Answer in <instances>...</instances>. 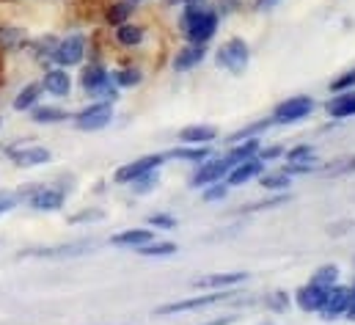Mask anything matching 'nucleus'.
Returning <instances> with one entry per match:
<instances>
[{
    "mask_svg": "<svg viewBox=\"0 0 355 325\" xmlns=\"http://www.w3.org/2000/svg\"><path fill=\"white\" fill-rule=\"evenodd\" d=\"M102 218H105V212L89 210V212H78V215H72L69 221H72V224H91V221H102Z\"/></svg>",
    "mask_w": 355,
    "mask_h": 325,
    "instance_id": "42",
    "label": "nucleus"
},
{
    "mask_svg": "<svg viewBox=\"0 0 355 325\" xmlns=\"http://www.w3.org/2000/svg\"><path fill=\"white\" fill-rule=\"evenodd\" d=\"M345 317L355 323V284L350 287V306H347V315H345Z\"/></svg>",
    "mask_w": 355,
    "mask_h": 325,
    "instance_id": "47",
    "label": "nucleus"
},
{
    "mask_svg": "<svg viewBox=\"0 0 355 325\" xmlns=\"http://www.w3.org/2000/svg\"><path fill=\"white\" fill-rule=\"evenodd\" d=\"M267 303H270V309H275V312H284V309L289 306V298H286L284 292H272Z\"/></svg>",
    "mask_w": 355,
    "mask_h": 325,
    "instance_id": "44",
    "label": "nucleus"
},
{
    "mask_svg": "<svg viewBox=\"0 0 355 325\" xmlns=\"http://www.w3.org/2000/svg\"><path fill=\"white\" fill-rule=\"evenodd\" d=\"M157 185H160V171H149V174H144V176H138V179H132V182H130L132 193H138V196L152 193Z\"/></svg>",
    "mask_w": 355,
    "mask_h": 325,
    "instance_id": "33",
    "label": "nucleus"
},
{
    "mask_svg": "<svg viewBox=\"0 0 355 325\" xmlns=\"http://www.w3.org/2000/svg\"><path fill=\"white\" fill-rule=\"evenodd\" d=\"M204 58H207V44H184L182 50H177L171 67H174V72H190V69H196Z\"/></svg>",
    "mask_w": 355,
    "mask_h": 325,
    "instance_id": "18",
    "label": "nucleus"
},
{
    "mask_svg": "<svg viewBox=\"0 0 355 325\" xmlns=\"http://www.w3.org/2000/svg\"><path fill=\"white\" fill-rule=\"evenodd\" d=\"M347 306H350V287L336 284V287L328 290L325 303H322V309H320V317H322V320H339V317L347 315Z\"/></svg>",
    "mask_w": 355,
    "mask_h": 325,
    "instance_id": "12",
    "label": "nucleus"
},
{
    "mask_svg": "<svg viewBox=\"0 0 355 325\" xmlns=\"http://www.w3.org/2000/svg\"><path fill=\"white\" fill-rule=\"evenodd\" d=\"M166 158L168 160H182V162L198 165V162H204L207 158H212V149L209 147H184V144H179L171 152H166Z\"/></svg>",
    "mask_w": 355,
    "mask_h": 325,
    "instance_id": "23",
    "label": "nucleus"
},
{
    "mask_svg": "<svg viewBox=\"0 0 355 325\" xmlns=\"http://www.w3.org/2000/svg\"><path fill=\"white\" fill-rule=\"evenodd\" d=\"M110 81L116 83L119 91L121 88H135V85H141V81H144V72L138 67H121V69H113L110 72Z\"/></svg>",
    "mask_w": 355,
    "mask_h": 325,
    "instance_id": "27",
    "label": "nucleus"
},
{
    "mask_svg": "<svg viewBox=\"0 0 355 325\" xmlns=\"http://www.w3.org/2000/svg\"><path fill=\"white\" fill-rule=\"evenodd\" d=\"M177 3H184V0H166V6H177Z\"/></svg>",
    "mask_w": 355,
    "mask_h": 325,
    "instance_id": "49",
    "label": "nucleus"
},
{
    "mask_svg": "<svg viewBox=\"0 0 355 325\" xmlns=\"http://www.w3.org/2000/svg\"><path fill=\"white\" fill-rule=\"evenodd\" d=\"M80 85H83V91L91 94L94 99H99V102H116L119 99V88H116V83L110 81V72L99 64V61H91L89 67H83V72H80Z\"/></svg>",
    "mask_w": 355,
    "mask_h": 325,
    "instance_id": "3",
    "label": "nucleus"
},
{
    "mask_svg": "<svg viewBox=\"0 0 355 325\" xmlns=\"http://www.w3.org/2000/svg\"><path fill=\"white\" fill-rule=\"evenodd\" d=\"M0 127H3V116H0Z\"/></svg>",
    "mask_w": 355,
    "mask_h": 325,
    "instance_id": "52",
    "label": "nucleus"
},
{
    "mask_svg": "<svg viewBox=\"0 0 355 325\" xmlns=\"http://www.w3.org/2000/svg\"><path fill=\"white\" fill-rule=\"evenodd\" d=\"M72 122H75V127H78L80 133L105 130V127H110V122H113V105H110V102H99V99H94L91 105L80 108V110L72 116Z\"/></svg>",
    "mask_w": 355,
    "mask_h": 325,
    "instance_id": "7",
    "label": "nucleus"
},
{
    "mask_svg": "<svg viewBox=\"0 0 355 325\" xmlns=\"http://www.w3.org/2000/svg\"><path fill=\"white\" fill-rule=\"evenodd\" d=\"M42 94H44V88H42V83H28V85H22L19 91H17V97H14V110H33L39 102H42Z\"/></svg>",
    "mask_w": 355,
    "mask_h": 325,
    "instance_id": "21",
    "label": "nucleus"
},
{
    "mask_svg": "<svg viewBox=\"0 0 355 325\" xmlns=\"http://www.w3.org/2000/svg\"><path fill=\"white\" fill-rule=\"evenodd\" d=\"M130 3H135V6H138V3H144V0H130Z\"/></svg>",
    "mask_w": 355,
    "mask_h": 325,
    "instance_id": "50",
    "label": "nucleus"
},
{
    "mask_svg": "<svg viewBox=\"0 0 355 325\" xmlns=\"http://www.w3.org/2000/svg\"><path fill=\"white\" fill-rule=\"evenodd\" d=\"M322 171L325 174H350V171H355V158H347V160H342L339 165H328Z\"/></svg>",
    "mask_w": 355,
    "mask_h": 325,
    "instance_id": "43",
    "label": "nucleus"
},
{
    "mask_svg": "<svg viewBox=\"0 0 355 325\" xmlns=\"http://www.w3.org/2000/svg\"><path fill=\"white\" fill-rule=\"evenodd\" d=\"M8 158L17 168H39L44 162H50V149L44 147H36V144H17L8 149Z\"/></svg>",
    "mask_w": 355,
    "mask_h": 325,
    "instance_id": "11",
    "label": "nucleus"
},
{
    "mask_svg": "<svg viewBox=\"0 0 355 325\" xmlns=\"http://www.w3.org/2000/svg\"><path fill=\"white\" fill-rule=\"evenodd\" d=\"M270 127H275L272 124V119H259V122H251L248 127H243V130H237V133H232L229 138H226V144L232 147V144H237V141H248V138H259L262 133H267Z\"/></svg>",
    "mask_w": 355,
    "mask_h": 325,
    "instance_id": "26",
    "label": "nucleus"
},
{
    "mask_svg": "<svg viewBox=\"0 0 355 325\" xmlns=\"http://www.w3.org/2000/svg\"><path fill=\"white\" fill-rule=\"evenodd\" d=\"M218 138V127L212 124H187L177 133V141L184 147H212Z\"/></svg>",
    "mask_w": 355,
    "mask_h": 325,
    "instance_id": "14",
    "label": "nucleus"
},
{
    "mask_svg": "<svg viewBox=\"0 0 355 325\" xmlns=\"http://www.w3.org/2000/svg\"><path fill=\"white\" fill-rule=\"evenodd\" d=\"M245 278H248V273L234 270V273H207V276L193 278L190 284H193L196 290H209V292H215V290H234V287H240Z\"/></svg>",
    "mask_w": 355,
    "mask_h": 325,
    "instance_id": "13",
    "label": "nucleus"
},
{
    "mask_svg": "<svg viewBox=\"0 0 355 325\" xmlns=\"http://www.w3.org/2000/svg\"><path fill=\"white\" fill-rule=\"evenodd\" d=\"M232 295H237V292H234V290H215V292H207V295H193V298H184V301L163 303V306L155 309V317H168V315H182V312L209 309V306H218V303L229 301Z\"/></svg>",
    "mask_w": 355,
    "mask_h": 325,
    "instance_id": "5",
    "label": "nucleus"
},
{
    "mask_svg": "<svg viewBox=\"0 0 355 325\" xmlns=\"http://www.w3.org/2000/svg\"><path fill=\"white\" fill-rule=\"evenodd\" d=\"M152 240H157V238H155V229H124V232H119V235L110 238V245L138 251L141 245L152 243Z\"/></svg>",
    "mask_w": 355,
    "mask_h": 325,
    "instance_id": "20",
    "label": "nucleus"
},
{
    "mask_svg": "<svg viewBox=\"0 0 355 325\" xmlns=\"http://www.w3.org/2000/svg\"><path fill=\"white\" fill-rule=\"evenodd\" d=\"M220 25V11L212 6H182L179 31L187 44H207Z\"/></svg>",
    "mask_w": 355,
    "mask_h": 325,
    "instance_id": "1",
    "label": "nucleus"
},
{
    "mask_svg": "<svg viewBox=\"0 0 355 325\" xmlns=\"http://www.w3.org/2000/svg\"><path fill=\"white\" fill-rule=\"evenodd\" d=\"M262 174H265V162L259 160V158H251V160H243L237 162V165H232V171L226 174V185L229 188H240V185H245L251 179H259Z\"/></svg>",
    "mask_w": 355,
    "mask_h": 325,
    "instance_id": "15",
    "label": "nucleus"
},
{
    "mask_svg": "<svg viewBox=\"0 0 355 325\" xmlns=\"http://www.w3.org/2000/svg\"><path fill=\"white\" fill-rule=\"evenodd\" d=\"M146 226H155V232L157 229H177V218L166 215V212H155V215L146 218Z\"/></svg>",
    "mask_w": 355,
    "mask_h": 325,
    "instance_id": "37",
    "label": "nucleus"
},
{
    "mask_svg": "<svg viewBox=\"0 0 355 325\" xmlns=\"http://www.w3.org/2000/svg\"><path fill=\"white\" fill-rule=\"evenodd\" d=\"M25 39V33L19 28H0V44L3 47H11V44H19Z\"/></svg>",
    "mask_w": 355,
    "mask_h": 325,
    "instance_id": "38",
    "label": "nucleus"
},
{
    "mask_svg": "<svg viewBox=\"0 0 355 325\" xmlns=\"http://www.w3.org/2000/svg\"><path fill=\"white\" fill-rule=\"evenodd\" d=\"M166 160H168L166 155H144V158H138V160L119 165L116 174H113V179H116L119 185H130L132 179H138V176H144V174H149V171H160V168L166 165Z\"/></svg>",
    "mask_w": 355,
    "mask_h": 325,
    "instance_id": "10",
    "label": "nucleus"
},
{
    "mask_svg": "<svg viewBox=\"0 0 355 325\" xmlns=\"http://www.w3.org/2000/svg\"><path fill=\"white\" fill-rule=\"evenodd\" d=\"M248 61H251V47H248V42L240 39V36L226 39V42L218 47V53H215V64H218L220 69H226L229 75H243V72L248 69Z\"/></svg>",
    "mask_w": 355,
    "mask_h": 325,
    "instance_id": "4",
    "label": "nucleus"
},
{
    "mask_svg": "<svg viewBox=\"0 0 355 325\" xmlns=\"http://www.w3.org/2000/svg\"><path fill=\"white\" fill-rule=\"evenodd\" d=\"M259 185L270 190V193H278V190H286L289 185H292V176L289 174H284L281 168L278 171H265L262 176H259Z\"/></svg>",
    "mask_w": 355,
    "mask_h": 325,
    "instance_id": "32",
    "label": "nucleus"
},
{
    "mask_svg": "<svg viewBox=\"0 0 355 325\" xmlns=\"http://www.w3.org/2000/svg\"><path fill=\"white\" fill-rule=\"evenodd\" d=\"M325 110H328L331 119H350V116H355V88H350V91H336L325 102Z\"/></svg>",
    "mask_w": 355,
    "mask_h": 325,
    "instance_id": "19",
    "label": "nucleus"
},
{
    "mask_svg": "<svg viewBox=\"0 0 355 325\" xmlns=\"http://www.w3.org/2000/svg\"><path fill=\"white\" fill-rule=\"evenodd\" d=\"M325 295H328V290H322V287H314V284H303L297 292H295V303H297V309L300 312H317L320 315V309H322V303H325Z\"/></svg>",
    "mask_w": 355,
    "mask_h": 325,
    "instance_id": "17",
    "label": "nucleus"
},
{
    "mask_svg": "<svg viewBox=\"0 0 355 325\" xmlns=\"http://www.w3.org/2000/svg\"><path fill=\"white\" fill-rule=\"evenodd\" d=\"M94 243H72V245H61V248H42V251H28L25 256H47V259H53V256H75V253H86Z\"/></svg>",
    "mask_w": 355,
    "mask_h": 325,
    "instance_id": "29",
    "label": "nucleus"
},
{
    "mask_svg": "<svg viewBox=\"0 0 355 325\" xmlns=\"http://www.w3.org/2000/svg\"><path fill=\"white\" fill-rule=\"evenodd\" d=\"M272 6H278V0H254V8L257 11H270Z\"/></svg>",
    "mask_w": 355,
    "mask_h": 325,
    "instance_id": "45",
    "label": "nucleus"
},
{
    "mask_svg": "<svg viewBox=\"0 0 355 325\" xmlns=\"http://www.w3.org/2000/svg\"><path fill=\"white\" fill-rule=\"evenodd\" d=\"M259 325H272V323H270V320H267V323H259Z\"/></svg>",
    "mask_w": 355,
    "mask_h": 325,
    "instance_id": "51",
    "label": "nucleus"
},
{
    "mask_svg": "<svg viewBox=\"0 0 355 325\" xmlns=\"http://www.w3.org/2000/svg\"><path fill=\"white\" fill-rule=\"evenodd\" d=\"M17 199L25 201L36 212H58L64 207V201H67V190L58 188V185H42V182H36V185L19 188L17 190Z\"/></svg>",
    "mask_w": 355,
    "mask_h": 325,
    "instance_id": "2",
    "label": "nucleus"
},
{
    "mask_svg": "<svg viewBox=\"0 0 355 325\" xmlns=\"http://www.w3.org/2000/svg\"><path fill=\"white\" fill-rule=\"evenodd\" d=\"M229 185L226 182H215V185H207V188H201V199L204 201H223L226 196H229Z\"/></svg>",
    "mask_w": 355,
    "mask_h": 325,
    "instance_id": "36",
    "label": "nucleus"
},
{
    "mask_svg": "<svg viewBox=\"0 0 355 325\" xmlns=\"http://www.w3.org/2000/svg\"><path fill=\"white\" fill-rule=\"evenodd\" d=\"M314 110V99L306 97V94H297V97H289L284 102H278L272 108V124H297L303 119H309Z\"/></svg>",
    "mask_w": 355,
    "mask_h": 325,
    "instance_id": "8",
    "label": "nucleus"
},
{
    "mask_svg": "<svg viewBox=\"0 0 355 325\" xmlns=\"http://www.w3.org/2000/svg\"><path fill=\"white\" fill-rule=\"evenodd\" d=\"M17 204H19V199H17V193H14V190H0V215L11 212Z\"/></svg>",
    "mask_w": 355,
    "mask_h": 325,
    "instance_id": "39",
    "label": "nucleus"
},
{
    "mask_svg": "<svg viewBox=\"0 0 355 325\" xmlns=\"http://www.w3.org/2000/svg\"><path fill=\"white\" fill-rule=\"evenodd\" d=\"M331 88H334V94H336V91H350V88H355V69L353 72H345L342 78H336V81L331 83Z\"/></svg>",
    "mask_w": 355,
    "mask_h": 325,
    "instance_id": "41",
    "label": "nucleus"
},
{
    "mask_svg": "<svg viewBox=\"0 0 355 325\" xmlns=\"http://www.w3.org/2000/svg\"><path fill=\"white\" fill-rule=\"evenodd\" d=\"M67 119H72L64 108H55V105H36L33 110H31V122L33 124H61V122H67Z\"/></svg>",
    "mask_w": 355,
    "mask_h": 325,
    "instance_id": "24",
    "label": "nucleus"
},
{
    "mask_svg": "<svg viewBox=\"0 0 355 325\" xmlns=\"http://www.w3.org/2000/svg\"><path fill=\"white\" fill-rule=\"evenodd\" d=\"M317 158V149L311 144H297L292 149L284 152V162H306V160H314Z\"/></svg>",
    "mask_w": 355,
    "mask_h": 325,
    "instance_id": "34",
    "label": "nucleus"
},
{
    "mask_svg": "<svg viewBox=\"0 0 355 325\" xmlns=\"http://www.w3.org/2000/svg\"><path fill=\"white\" fill-rule=\"evenodd\" d=\"M86 50H89V42L83 33H69L64 39H58L50 61L61 69H72V67H80L86 61Z\"/></svg>",
    "mask_w": 355,
    "mask_h": 325,
    "instance_id": "6",
    "label": "nucleus"
},
{
    "mask_svg": "<svg viewBox=\"0 0 355 325\" xmlns=\"http://www.w3.org/2000/svg\"><path fill=\"white\" fill-rule=\"evenodd\" d=\"M177 251H179L177 243H171V240H152V243L141 245L135 253L149 256V259H166V256H174Z\"/></svg>",
    "mask_w": 355,
    "mask_h": 325,
    "instance_id": "28",
    "label": "nucleus"
},
{
    "mask_svg": "<svg viewBox=\"0 0 355 325\" xmlns=\"http://www.w3.org/2000/svg\"><path fill=\"white\" fill-rule=\"evenodd\" d=\"M259 149H262V141H259V138H248V141H237V144H232V147H229V152H226L223 158L232 162V165H237V162L257 158V155H259Z\"/></svg>",
    "mask_w": 355,
    "mask_h": 325,
    "instance_id": "22",
    "label": "nucleus"
},
{
    "mask_svg": "<svg viewBox=\"0 0 355 325\" xmlns=\"http://www.w3.org/2000/svg\"><path fill=\"white\" fill-rule=\"evenodd\" d=\"M42 88L53 97H69L72 94V75L69 69H61V67H53V69H44L42 75Z\"/></svg>",
    "mask_w": 355,
    "mask_h": 325,
    "instance_id": "16",
    "label": "nucleus"
},
{
    "mask_svg": "<svg viewBox=\"0 0 355 325\" xmlns=\"http://www.w3.org/2000/svg\"><path fill=\"white\" fill-rule=\"evenodd\" d=\"M182 6H207V0H184Z\"/></svg>",
    "mask_w": 355,
    "mask_h": 325,
    "instance_id": "48",
    "label": "nucleus"
},
{
    "mask_svg": "<svg viewBox=\"0 0 355 325\" xmlns=\"http://www.w3.org/2000/svg\"><path fill=\"white\" fill-rule=\"evenodd\" d=\"M309 284L322 287V290L336 287V284H339V267H336V265H322V267H317L314 276L309 278Z\"/></svg>",
    "mask_w": 355,
    "mask_h": 325,
    "instance_id": "31",
    "label": "nucleus"
},
{
    "mask_svg": "<svg viewBox=\"0 0 355 325\" xmlns=\"http://www.w3.org/2000/svg\"><path fill=\"white\" fill-rule=\"evenodd\" d=\"M281 171L284 174H289V176H300V174H314V171H322V162L317 160H306V162H284L281 165Z\"/></svg>",
    "mask_w": 355,
    "mask_h": 325,
    "instance_id": "35",
    "label": "nucleus"
},
{
    "mask_svg": "<svg viewBox=\"0 0 355 325\" xmlns=\"http://www.w3.org/2000/svg\"><path fill=\"white\" fill-rule=\"evenodd\" d=\"M232 323H237V317H234V315H226V317H215V320H209V323H204V325H232Z\"/></svg>",
    "mask_w": 355,
    "mask_h": 325,
    "instance_id": "46",
    "label": "nucleus"
},
{
    "mask_svg": "<svg viewBox=\"0 0 355 325\" xmlns=\"http://www.w3.org/2000/svg\"><path fill=\"white\" fill-rule=\"evenodd\" d=\"M284 152H286L284 147H262L257 158H259L262 162H272V160H281V158H284Z\"/></svg>",
    "mask_w": 355,
    "mask_h": 325,
    "instance_id": "40",
    "label": "nucleus"
},
{
    "mask_svg": "<svg viewBox=\"0 0 355 325\" xmlns=\"http://www.w3.org/2000/svg\"><path fill=\"white\" fill-rule=\"evenodd\" d=\"M132 11H135V3H130V0H119V3H113L107 11H105V19L110 22V25H124V22H130V17H132Z\"/></svg>",
    "mask_w": 355,
    "mask_h": 325,
    "instance_id": "30",
    "label": "nucleus"
},
{
    "mask_svg": "<svg viewBox=\"0 0 355 325\" xmlns=\"http://www.w3.org/2000/svg\"><path fill=\"white\" fill-rule=\"evenodd\" d=\"M229 171H232V162L226 158H207L190 174V188H207V185H215V182H226Z\"/></svg>",
    "mask_w": 355,
    "mask_h": 325,
    "instance_id": "9",
    "label": "nucleus"
},
{
    "mask_svg": "<svg viewBox=\"0 0 355 325\" xmlns=\"http://www.w3.org/2000/svg\"><path fill=\"white\" fill-rule=\"evenodd\" d=\"M144 36H146V31H144L141 25H135V22H124V25H119V28L113 31V39H116L121 47H138V44L144 42Z\"/></svg>",
    "mask_w": 355,
    "mask_h": 325,
    "instance_id": "25",
    "label": "nucleus"
}]
</instances>
